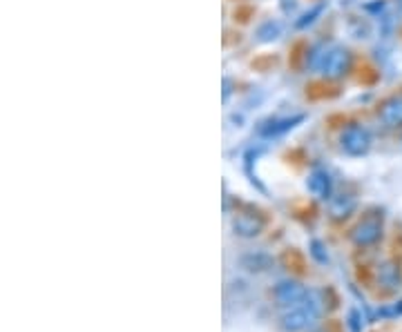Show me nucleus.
I'll return each mask as SVG.
<instances>
[{"mask_svg": "<svg viewBox=\"0 0 402 332\" xmlns=\"http://www.w3.org/2000/svg\"><path fill=\"white\" fill-rule=\"evenodd\" d=\"M351 63L353 58L347 47H315L313 49L311 67L318 69L328 81L344 78L351 69Z\"/></svg>", "mask_w": 402, "mask_h": 332, "instance_id": "nucleus-1", "label": "nucleus"}, {"mask_svg": "<svg viewBox=\"0 0 402 332\" xmlns=\"http://www.w3.org/2000/svg\"><path fill=\"white\" fill-rule=\"evenodd\" d=\"M279 319H282V328L286 332L307 330L320 319V299L311 292L304 301L290 305V308L279 310Z\"/></svg>", "mask_w": 402, "mask_h": 332, "instance_id": "nucleus-2", "label": "nucleus"}, {"mask_svg": "<svg viewBox=\"0 0 402 332\" xmlns=\"http://www.w3.org/2000/svg\"><path fill=\"white\" fill-rule=\"evenodd\" d=\"M340 147L349 154V156H364L371 150V134L367 127L353 123L342 134H340Z\"/></svg>", "mask_w": 402, "mask_h": 332, "instance_id": "nucleus-3", "label": "nucleus"}, {"mask_svg": "<svg viewBox=\"0 0 402 332\" xmlns=\"http://www.w3.org/2000/svg\"><path fill=\"white\" fill-rule=\"evenodd\" d=\"M380 237H382V216H377V214L362 219L351 232V239L358 248H369V245L380 241Z\"/></svg>", "mask_w": 402, "mask_h": 332, "instance_id": "nucleus-4", "label": "nucleus"}, {"mask_svg": "<svg viewBox=\"0 0 402 332\" xmlns=\"http://www.w3.org/2000/svg\"><path fill=\"white\" fill-rule=\"evenodd\" d=\"M311 294V290H307V286H302L300 281H279L275 286V301L279 305V310L282 308H290V305H295L300 301H304Z\"/></svg>", "mask_w": 402, "mask_h": 332, "instance_id": "nucleus-5", "label": "nucleus"}, {"mask_svg": "<svg viewBox=\"0 0 402 332\" xmlns=\"http://www.w3.org/2000/svg\"><path fill=\"white\" fill-rule=\"evenodd\" d=\"M233 230H235V235H239L243 239L260 237L264 230V219L255 212H237L233 216Z\"/></svg>", "mask_w": 402, "mask_h": 332, "instance_id": "nucleus-6", "label": "nucleus"}, {"mask_svg": "<svg viewBox=\"0 0 402 332\" xmlns=\"http://www.w3.org/2000/svg\"><path fill=\"white\" fill-rule=\"evenodd\" d=\"M307 188L315 199H320V201H326L333 196V181H331V174H328L324 167H315L311 172L309 179H307Z\"/></svg>", "mask_w": 402, "mask_h": 332, "instance_id": "nucleus-7", "label": "nucleus"}, {"mask_svg": "<svg viewBox=\"0 0 402 332\" xmlns=\"http://www.w3.org/2000/svg\"><path fill=\"white\" fill-rule=\"evenodd\" d=\"M380 120L389 130L402 127V96H391L387 98L380 107Z\"/></svg>", "mask_w": 402, "mask_h": 332, "instance_id": "nucleus-8", "label": "nucleus"}, {"mask_svg": "<svg viewBox=\"0 0 402 332\" xmlns=\"http://www.w3.org/2000/svg\"><path fill=\"white\" fill-rule=\"evenodd\" d=\"M304 116L297 114V116H286V118H273V120H268L266 125L262 127V137L266 139H277V137H282V134L290 132L293 130L297 123H302Z\"/></svg>", "mask_w": 402, "mask_h": 332, "instance_id": "nucleus-9", "label": "nucleus"}, {"mask_svg": "<svg viewBox=\"0 0 402 332\" xmlns=\"http://www.w3.org/2000/svg\"><path fill=\"white\" fill-rule=\"evenodd\" d=\"M353 210H356V196L340 192V194H335V196L328 199V212H331V216L335 221L347 219Z\"/></svg>", "mask_w": 402, "mask_h": 332, "instance_id": "nucleus-10", "label": "nucleus"}, {"mask_svg": "<svg viewBox=\"0 0 402 332\" xmlns=\"http://www.w3.org/2000/svg\"><path fill=\"white\" fill-rule=\"evenodd\" d=\"M377 281L387 288V290H396L400 288L402 284V275H400V265L387 261L380 265V270H377Z\"/></svg>", "mask_w": 402, "mask_h": 332, "instance_id": "nucleus-11", "label": "nucleus"}, {"mask_svg": "<svg viewBox=\"0 0 402 332\" xmlns=\"http://www.w3.org/2000/svg\"><path fill=\"white\" fill-rule=\"evenodd\" d=\"M282 36V22L277 20H266L262 27L257 29V41L260 43H273Z\"/></svg>", "mask_w": 402, "mask_h": 332, "instance_id": "nucleus-12", "label": "nucleus"}, {"mask_svg": "<svg viewBox=\"0 0 402 332\" xmlns=\"http://www.w3.org/2000/svg\"><path fill=\"white\" fill-rule=\"evenodd\" d=\"M324 11V3H320V5H315L311 11H307V14H304L297 22H295V27L297 29H304V27H309V25H313L315 22V18H318L320 14Z\"/></svg>", "mask_w": 402, "mask_h": 332, "instance_id": "nucleus-13", "label": "nucleus"}, {"mask_svg": "<svg viewBox=\"0 0 402 332\" xmlns=\"http://www.w3.org/2000/svg\"><path fill=\"white\" fill-rule=\"evenodd\" d=\"M311 248H313V250H311V252H313V256H315V259H318L320 263H326V261H328V256L322 252V250H324V248H322V243L313 241V243H311Z\"/></svg>", "mask_w": 402, "mask_h": 332, "instance_id": "nucleus-14", "label": "nucleus"}, {"mask_svg": "<svg viewBox=\"0 0 402 332\" xmlns=\"http://www.w3.org/2000/svg\"><path fill=\"white\" fill-rule=\"evenodd\" d=\"M380 317H396V314H402V301L391 305V308H382L380 312H377Z\"/></svg>", "mask_w": 402, "mask_h": 332, "instance_id": "nucleus-15", "label": "nucleus"}, {"mask_svg": "<svg viewBox=\"0 0 402 332\" xmlns=\"http://www.w3.org/2000/svg\"><path fill=\"white\" fill-rule=\"evenodd\" d=\"M228 96H230V81L226 78V81H224V101H226Z\"/></svg>", "mask_w": 402, "mask_h": 332, "instance_id": "nucleus-16", "label": "nucleus"}, {"mask_svg": "<svg viewBox=\"0 0 402 332\" xmlns=\"http://www.w3.org/2000/svg\"><path fill=\"white\" fill-rule=\"evenodd\" d=\"M396 3H398V7L402 9V0H396Z\"/></svg>", "mask_w": 402, "mask_h": 332, "instance_id": "nucleus-17", "label": "nucleus"}]
</instances>
